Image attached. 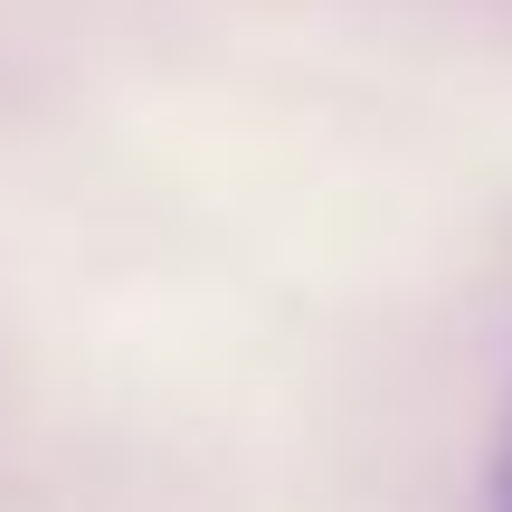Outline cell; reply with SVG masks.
<instances>
[{
    "label": "cell",
    "mask_w": 512,
    "mask_h": 512,
    "mask_svg": "<svg viewBox=\"0 0 512 512\" xmlns=\"http://www.w3.org/2000/svg\"><path fill=\"white\" fill-rule=\"evenodd\" d=\"M494 512H512V399H503V437H494Z\"/></svg>",
    "instance_id": "1"
}]
</instances>
